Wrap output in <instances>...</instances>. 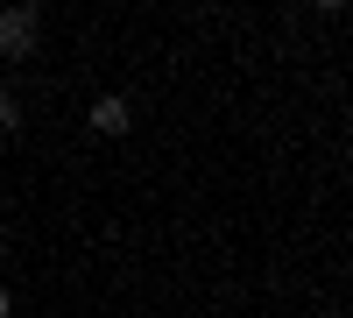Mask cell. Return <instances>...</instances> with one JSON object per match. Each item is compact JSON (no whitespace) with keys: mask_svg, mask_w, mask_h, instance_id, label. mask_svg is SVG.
<instances>
[{"mask_svg":"<svg viewBox=\"0 0 353 318\" xmlns=\"http://www.w3.org/2000/svg\"><path fill=\"white\" fill-rule=\"evenodd\" d=\"M36 28H43V8H36V0L0 8V57H28V50H36Z\"/></svg>","mask_w":353,"mask_h":318,"instance_id":"1","label":"cell"},{"mask_svg":"<svg viewBox=\"0 0 353 318\" xmlns=\"http://www.w3.org/2000/svg\"><path fill=\"white\" fill-rule=\"evenodd\" d=\"M85 121H92L99 135H128V128H134V106H128L121 92H106V99H92V113H85Z\"/></svg>","mask_w":353,"mask_h":318,"instance_id":"2","label":"cell"},{"mask_svg":"<svg viewBox=\"0 0 353 318\" xmlns=\"http://www.w3.org/2000/svg\"><path fill=\"white\" fill-rule=\"evenodd\" d=\"M14 128H21V99L0 85V135H14Z\"/></svg>","mask_w":353,"mask_h":318,"instance_id":"3","label":"cell"},{"mask_svg":"<svg viewBox=\"0 0 353 318\" xmlns=\"http://www.w3.org/2000/svg\"><path fill=\"white\" fill-rule=\"evenodd\" d=\"M8 311H14V297H8V283H0V318H8Z\"/></svg>","mask_w":353,"mask_h":318,"instance_id":"4","label":"cell"},{"mask_svg":"<svg viewBox=\"0 0 353 318\" xmlns=\"http://www.w3.org/2000/svg\"><path fill=\"white\" fill-rule=\"evenodd\" d=\"M0 248H8V226H0Z\"/></svg>","mask_w":353,"mask_h":318,"instance_id":"5","label":"cell"}]
</instances>
